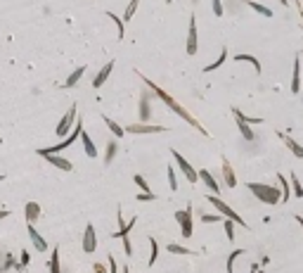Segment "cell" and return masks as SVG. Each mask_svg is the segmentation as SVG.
<instances>
[{"instance_id":"obj_28","label":"cell","mask_w":303,"mask_h":273,"mask_svg":"<svg viewBox=\"0 0 303 273\" xmlns=\"http://www.w3.org/2000/svg\"><path fill=\"white\" fill-rule=\"evenodd\" d=\"M50 273H62V269H59V247H54L53 254H50Z\"/></svg>"},{"instance_id":"obj_1","label":"cell","mask_w":303,"mask_h":273,"mask_svg":"<svg viewBox=\"0 0 303 273\" xmlns=\"http://www.w3.org/2000/svg\"><path fill=\"white\" fill-rule=\"evenodd\" d=\"M140 78H143L144 83L149 86V91L154 93V95L159 98V100L163 102V105H168V107H171V112H176V114H178L180 119H185V121H187L190 126H195L196 131L201 133V136H209V131H206V128H201V124H199V121H196L195 117H192V114H190L187 109L182 107V105H178V102H176V100H173V98H171L168 93H166V91H161V88L157 86V83H154V81H149V78H147V76H143V74H140Z\"/></svg>"},{"instance_id":"obj_46","label":"cell","mask_w":303,"mask_h":273,"mask_svg":"<svg viewBox=\"0 0 303 273\" xmlns=\"http://www.w3.org/2000/svg\"><path fill=\"white\" fill-rule=\"evenodd\" d=\"M296 223H301V231H303V216H296Z\"/></svg>"},{"instance_id":"obj_2","label":"cell","mask_w":303,"mask_h":273,"mask_svg":"<svg viewBox=\"0 0 303 273\" xmlns=\"http://www.w3.org/2000/svg\"><path fill=\"white\" fill-rule=\"evenodd\" d=\"M251 193L256 195V200H261L263 204H280L282 202V188H275V185H266V183H247Z\"/></svg>"},{"instance_id":"obj_27","label":"cell","mask_w":303,"mask_h":273,"mask_svg":"<svg viewBox=\"0 0 303 273\" xmlns=\"http://www.w3.org/2000/svg\"><path fill=\"white\" fill-rule=\"evenodd\" d=\"M116 150H119L116 140H109V143H107V155H105V164H107V166L114 162V157H116Z\"/></svg>"},{"instance_id":"obj_16","label":"cell","mask_w":303,"mask_h":273,"mask_svg":"<svg viewBox=\"0 0 303 273\" xmlns=\"http://www.w3.org/2000/svg\"><path fill=\"white\" fill-rule=\"evenodd\" d=\"M152 119V107H149V95L143 93V98H140V121L147 124Z\"/></svg>"},{"instance_id":"obj_31","label":"cell","mask_w":303,"mask_h":273,"mask_svg":"<svg viewBox=\"0 0 303 273\" xmlns=\"http://www.w3.org/2000/svg\"><path fill=\"white\" fill-rule=\"evenodd\" d=\"M289 183L294 185V195H296V197H303V185H301V181H299V176H296V174H291Z\"/></svg>"},{"instance_id":"obj_43","label":"cell","mask_w":303,"mask_h":273,"mask_svg":"<svg viewBox=\"0 0 303 273\" xmlns=\"http://www.w3.org/2000/svg\"><path fill=\"white\" fill-rule=\"evenodd\" d=\"M95 273H109V271H105V266H102V264H95Z\"/></svg>"},{"instance_id":"obj_26","label":"cell","mask_w":303,"mask_h":273,"mask_svg":"<svg viewBox=\"0 0 303 273\" xmlns=\"http://www.w3.org/2000/svg\"><path fill=\"white\" fill-rule=\"evenodd\" d=\"M247 5H249L251 10H256L258 15H263V17H272V10H270V7H266V5H261V2H253V0H249Z\"/></svg>"},{"instance_id":"obj_22","label":"cell","mask_w":303,"mask_h":273,"mask_svg":"<svg viewBox=\"0 0 303 273\" xmlns=\"http://www.w3.org/2000/svg\"><path fill=\"white\" fill-rule=\"evenodd\" d=\"M81 143H83V147H86V155H88V157H97V147L92 145V140H90V136L86 133V131L81 133Z\"/></svg>"},{"instance_id":"obj_15","label":"cell","mask_w":303,"mask_h":273,"mask_svg":"<svg viewBox=\"0 0 303 273\" xmlns=\"http://www.w3.org/2000/svg\"><path fill=\"white\" fill-rule=\"evenodd\" d=\"M111 69H114V62H107L100 72H97V76H95V81H92V88H100L105 81L109 78V74H111Z\"/></svg>"},{"instance_id":"obj_32","label":"cell","mask_w":303,"mask_h":273,"mask_svg":"<svg viewBox=\"0 0 303 273\" xmlns=\"http://www.w3.org/2000/svg\"><path fill=\"white\" fill-rule=\"evenodd\" d=\"M138 2H140V0H130V2H128V7H125V15H124V21H130V19H133L135 10H138Z\"/></svg>"},{"instance_id":"obj_10","label":"cell","mask_w":303,"mask_h":273,"mask_svg":"<svg viewBox=\"0 0 303 273\" xmlns=\"http://www.w3.org/2000/svg\"><path fill=\"white\" fill-rule=\"evenodd\" d=\"M199 181H204V185H206L214 195L220 193V185H218V181L211 176V171H209V169H199Z\"/></svg>"},{"instance_id":"obj_35","label":"cell","mask_w":303,"mask_h":273,"mask_svg":"<svg viewBox=\"0 0 303 273\" xmlns=\"http://www.w3.org/2000/svg\"><path fill=\"white\" fill-rule=\"evenodd\" d=\"M133 181H135V185H138V188H140L143 193H152V188L147 185V181H144V178L140 176V174H135V176H133Z\"/></svg>"},{"instance_id":"obj_21","label":"cell","mask_w":303,"mask_h":273,"mask_svg":"<svg viewBox=\"0 0 303 273\" xmlns=\"http://www.w3.org/2000/svg\"><path fill=\"white\" fill-rule=\"evenodd\" d=\"M234 59H237V62H249L251 67H253V69H256V74L261 72V62H258V59H256V57H253V55L239 53V55H234Z\"/></svg>"},{"instance_id":"obj_48","label":"cell","mask_w":303,"mask_h":273,"mask_svg":"<svg viewBox=\"0 0 303 273\" xmlns=\"http://www.w3.org/2000/svg\"><path fill=\"white\" fill-rule=\"evenodd\" d=\"M299 15H301V19H303V7H301V10H299Z\"/></svg>"},{"instance_id":"obj_37","label":"cell","mask_w":303,"mask_h":273,"mask_svg":"<svg viewBox=\"0 0 303 273\" xmlns=\"http://www.w3.org/2000/svg\"><path fill=\"white\" fill-rule=\"evenodd\" d=\"M237 256H242V250H234V252L228 256V273L234 271V261H237Z\"/></svg>"},{"instance_id":"obj_38","label":"cell","mask_w":303,"mask_h":273,"mask_svg":"<svg viewBox=\"0 0 303 273\" xmlns=\"http://www.w3.org/2000/svg\"><path fill=\"white\" fill-rule=\"evenodd\" d=\"M168 183H171V190H178V181H176V169L168 166Z\"/></svg>"},{"instance_id":"obj_20","label":"cell","mask_w":303,"mask_h":273,"mask_svg":"<svg viewBox=\"0 0 303 273\" xmlns=\"http://www.w3.org/2000/svg\"><path fill=\"white\" fill-rule=\"evenodd\" d=\"M38 216H40V207H38V202H26V221L34 223Z\"/></svg>"},{"instance_id":"obj_29","label":"cell","mask_w":303,"mask_h":273,"mask_svg":"<svg viewBox=\"0 0 303 273\" xmlns=\"http://www.w3.org/2000/svg\"><path fill=\"white\" fill-rule=\"evenodd\" d=\"M225 59H228V48H223L220 57H218L215 62H211V64H206V67H204V72H214V69H218V67H220V64H223Z\"/></svg>"},{"instance_id":"obj_25","label":"cell","mask_w":303,"mask_h":273,"mask_svg":"<svg viewBox=\"0 0 303 273\" xmlns=\"http://www.w3.org/2000/svg\"><path fill=\"white\" fill-rule=\"evenodd\" d=\"M171 254H185V256H190V254H195L192 250H187V247H182V245H176V242H168V247H166Z\"/></svg>"},{"instance_id":"obj_6","label":"cell","mask_w":303,"mask_h":273,"mask_svg":"<svg viewBox=\"0 0 303 273\" xmlns=\"http://www.w3.org/2000/svg\"><path fill=\"white\" fill-rule=\"evenodd\" d=\"M97 250V235H95V226L88 223L86 231H83V252L86 254H92Z\"/></svg>"},{"instance_id":"obj_33","label":"cell","mask_w":303,"mask_h":273,"mask_svg":"<svg viewBox=\"0 0 303 273\" xmlns=\"http://www.w3.org/2000/svg\"><path fill=\"white\" fill-rule=\"evenodd\" d=\"M223 228H225L228 240H234V221H232V218H225V221H223Z\"/></svg>"},{"instance_id":"obj_41","label":"cell","mask_w":303,"mask_h":273,"mask_svg":"<svg viewBox=\"0 0 303 273\" xmlns=\"http://www.w3.org/2000/svg\"><path fill=\"white\" fill-rule=\"evenodd\" d=\"M119 271V266H116V259H114V254H109V273H116Z\"/></svg>"},{"instance_id":"obj_47","label":"cell","mask_w":303,"mask_h":273,"mask_svg":"<svg viewBox=\"0 0 303 273\" xmlns=\"http://www.w3.org/2000/svg\"><path fill=\"white\" fill-rule=\"evenodd\" d=\"M277 2H280V5H285V7L289 5V0H277Z\"/></svg>"},{"instance_id":"obj_5","label":"cell","mask_w":303,"mask_h":273,"mask_svg":"<svg viewBox=\"0 0 303 273\" xmlns=\"http://www.w3.org/2000/svg\"><path fill=\"white\" fill-rule=\"evenodd\" d=\"M176 221L180 223L182 237H185V240L192 237V231H195V226H192V209H180V212H176Z\"/></svg>"},{"instance_id":"obj_14","label":"cell","mask_w":303,"mask_h":273,"mask_svg":"<svg viewBox=\"0 0 303 273\" xmlns=\"http://www.w3.org/2000/svg\"><path fill=\"white\" fill-rule=\"evenodd\" d=\"M301 91V57L294 59V76H291V93Z\"/></svg>"},{"instance_id":"obj_9","label":"cell","mask_w":303,"mask_h":273,"mask_svg":"<svg viewBox=\"0 0 303 273\" xmlns=\"http://www.w3.org/2000/svg\"><path fill=\"white\" fill-rule=\"evenodd\" d=\"M199 40H196V19L190 17V31H187V55H196Z\"/></svg>"},{"instance_id":"obj_18","label":"cell","mask_w":303,"mask_h":273,"mask_svg":"<svg viewBox=\"0 0 303 273\" xmlns=\"http://www.w3.org/2000/svg\"><path fill=\"white\" fill-rule=\"evenodd\" d=\"M237 119V128H239V133H242V138L244 140H253L256 138V133H253V128H251V124H247L242 117H234Z\"/></svg>"},{"instance_id":"obj_17","label":"cell","mask_w":303,"mask_h":273,"mask_svg":"<svg viewBox=\"0 0 303 273\" xmlns=\"http://www.w3.org/2000/svg\"><path fill=\"white\" fill-rule=\"evenodd\" d=\"M119 223H121V228L114 233V237H124L128 235L130 231H133V226H135V216L130 218V221H124V214H121V209H119Z\"/></svg>"},{"instance_id":"obj_24","label":"cell","mask_w":303,"mask_h":273,"mask_svg":"<svg viewBox=\"0 0 303 273\" xmlns=\"http://www.w3.org/2000/svg\"><path fill=\"white\" fill-rule=\"evenodd\" d=\"M83 72H86V64H83V67H78L76 72H71V74H69V78L64 81V86H67V88H73V86H76V83L81 81V76H83Z\"/></svg>"},{"instance_id":"obj_12","label":"cell","mask_w":303,"mask_h":273,"mask_svg":"<svg viewBox=\"0 0 303 273\" xmlns=\"http://www.w3.org/2000/svg\"><path fill=\"white\" fill-rule=\"evenodd\" d=\"M29 237H31V242H34V247H36L38 252H45V250H48V242H45L43 235L34 228V223H29Z\"/></svg>"},{"instance_id":"obj_13","label":"cell","mask_w":303,"mask_h":273,"mask_svg":"<svg viewBox=\"0 0 303 273\" xmlns=\"http://www.w3.org/2000/svg\"><path fill=\"white\" fill-rule=\"evenodd\" d=\"M223 181H225L228 188H234V185H237V176H234V171H232L228 157H223Z\"/></svg>"},{"instance_id":"obj_30","label":"cell","mask_w":303,"mask_h":273,"mask_svg":"<svg viewBox=\"0 0 303 273\" xmlns=\"http://www.w3.org/2000/svg\"><path fill=\"white\" fill-rule=\"evenodd\" d=\"M277 183H280V188H282V202L289 200V193H291V188H289V183L282 174H277Z\"/></svg>"},{"instance_id":"obj_36","label":"cell","mask_w":303,"mask_h":273,"mask_svg":"<svg viewBox=\"0 0 303 273\" xmlns=\"http://www.w3.org/2000/svg\"><path fill=\"white\" fill-rule=\"evenodd\" d=\"M149 242H152V254H149V266L157 261V254H159V242L154 240V237H149Z\"/></svg>"},{"instance_id":"obj_23","label":"cell","mask_w":303,"mask_h":273,"mask_svg":"<svg viewBox=\"0 0 303 273\" xmlns=\"http://www.w3.org/2000/svg\"><path fill=\"white\" fill-rule=\"evenodd\" d=\"M102 121L107 124V126H109V131H111V133H114L116 138H121V136H124V133H125V128H121V126H119V124H116V121H114V119H111V117H107V114L102 117Z\"/></svg>"},{"instance_id":"obj_45","label":"cell","mask_w":303,"mask_h":273,"mask_svg":"<svg viewBox=\"0 0 303 273\" xmlns=\"http://www.w3.org/2000/svg\"><path fill=\"white\" fill-rule=\"evenodd\" d=\"M10 216V212H7V209H0V218H7Z\"/></svg>"},{"instance_id":"obj_39","label":"cell","mask_w":303,"mask_h":273,"mask_svg":"<svg viewBox=\"0 0 303 273\" xmlns=\"http://www.w3.org/2000/svg\"><path fill=\"white\" fill-rule=\"evenodd\" d=\"M211 7H214L215 17H223V2L220 0H211Z\"/></svg>"},{"instance_id":"obj_11","label":"cell","mask_w":303,"mask_h":273,"mask_svg":"<svg viewBox=\"0 0 303 273\" xmlns=\"http://www.w3.org/2000/svg\"><path fill=\"white\" fill-rule=\"evenodd\" d=\"M45 162L50 164V166H57V169H62V171H71L73 164L69 159H64V157H59V155H45Z\"/></svg>"},{"instance_id":"obj_4","label":"cell","mask_w":303,"mask_h":273,"mask_svg":"<svg viewBox=\"0 0 303 273\" xmlns=\"http://www.w3.org/2000/svg\"><path fill=\"white\" fill-rule=\"evenodd\" d=\"M171 155H173V159H176V164H178V169L182 171V174H185V178H187V181H190V183L199 181V171H196L195 166H192V164H190L187 159H185V157H182V155H180L178 150H171Z\"/></svg>"},{"instance_id":"obj_3","label":"cell","mask_w":303,"mask_h":273,"mask_svg":"<svg viewBox=\"0 0 303 273\" xmlns=\"http://www.w3.org/2000/svg\"><path fill=\"white\" fill-rule=\"evenodd\" d=\"M206 200H209V204H214L215 209H218V212H220V214H223L225 218H232V221H234L237 226H244V228H249V223H244V218L239 216V214H237V212L232 209L230 204H225V202L220 200L218 195H214V193H211V195H209Z\"/></svg>"},{"instance_id":"obj_42","label":"cell","mask_w":303,"mask_h":273,"mask_svg":"<svg viewBox=\"0 0 303 273\" xmlns=\"http://www.w3.org/2000/svg\"><path fill=\"white\" fill-rule=\"evenodd\" d=\"M201 221H204V223H215V221H220V216H214V214H204V216H201Z\"/></svg>"},{"instance_id":"obj_34","label":"cell","mask_w":303,"mask_h":273,"mask_svg":"<svg viewBox=\"0 0 303 273\" xmlns=\"http://www.w3.org/2000/svg\"><path fill=\"white\" fill-rule=\"evenodd\" d=\"M107 15H109V19H111V21L116 24V29H119V38H124V34H125V29H124V19H119L116 15H114V12H107Z\"/></svg>"},{"instance_id":"obj_49","label":"cell","mask_w":303,"mask_h":273,"mask_svg":"<svg viewBox=\"0 0 303 273\" xmlns=\"http://www.w3.org/2000/svg\"><path fill=\"white\" fill-rule=\"evenodd\" d=\"M121 273H128V269H124V271H121Z\"/></svg>"},{"instance_id":"obj_19","label":"cell","mask_w":303,"mask_h":273,"mask_svg":"<svg viewBox=\"0 0 303 273\" xmlns=\"http://www.w3.org/2000/svg\"><path fill=\"white\" fill-rule=\"evenodd\" d=\"M282 140H285V145L289 147L291 152H294V157H299V159H303V147L299 145V143H296V140H294L291 136H286V133H282Z\"/></svg>"},{"instance_id":"obj_44","label":"cell","mask_w":303,"mask_h":273,"mask_svg":"<svg viewBox=\"0 0 303 273\" xmlns=\"http://www.w3.org/2000/svg\"><path fill=\"white\" fill-rule=\"evenodd\" d=\"M29 264V254L26 252H21V266H26Z\"/></svg>"},{"instance_id":"obj_7","label":"cell","mask_w":303,"mask_h":273,"mask_svg":"<svg viewBox=\"0 0 303 273\" xmlns=\"http://www.w3.org/2000/svg\"><path fill=\"white\" fill-rule=\"evenodd\" d=\"M73 119H76V105H71V109H69L62 119H59V124H57V128H54V131H57V136H67V133L71 131Z\"/></svg>"},{"instance_id":"obj_40","label":"cell","mask_w":303,"mask_h":273,"mask_svg":"<svg viewBox=\"0 0 303 273\" xmlns=\"http://www.w3.org/2000/svg\"><path fill=\"white\" fill-rule=\"evenodd\" d=\"M152 200H157L154 193H140V195H138V202H152Z\"/></svg>"},{"instance_id":"obj_8","label":"cell","mask_w":303,"mask_h":273,"mask_svg":"<svg viewBox=\"0 0 303 273\" xmlns=\"http://www.w3.org/2000/svg\"><path fill=\"white\" fill-rule=\"evenodd\" d=\"M168 131L166 126H152V124H128L125 133H163Z\"/></svg>"}]
</instances>
